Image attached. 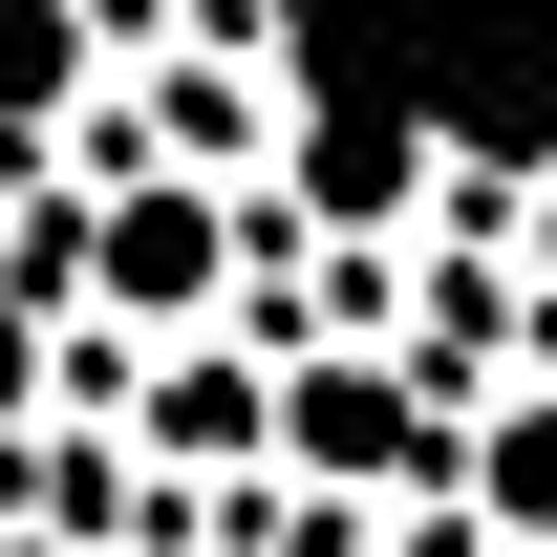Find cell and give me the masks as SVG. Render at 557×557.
Returning <instances> with one entry per match:
<instances>
[{
    "label": "cell",
    "instance_id": "obj_4",
    "mask_svg": "<svg viewBox=\"0 0 557 557\" xmlns=\"http://www.w3.org/2000/svg\"><path fill=\"white\" fill-rule=\"evenodd\" d=\"M65 408V322H44V300H22V278H0V450H22V429Z\"/></svg>",
    "mask_w": 557,
    "mask_h": 557
},
{
    "label": "cell",
    "instance_id": "obj_2",
    "mask_svg": "<svg viewBox=\"0 0 557 557\" xmlns=\"http://www.w3.org/2000/svg\"><path fill=\"white\" fill-rule=\"evenodd\" d=\"M258 364H278V472L300 493H429L450 472V408L386 344H258Z\"/></svg>",
    "mask_w": 557,
    "mask_h": 557
},
{
    "label": "cell",
    "instance_id": "obj_3",
    "mask_svg": "<svg viewBox=\"0 0 557 557\" xmlns=\"http://www.w3.org/2000/svg\"><path fill=\"white\" fill-rule=\"evenodd\" d=\"M129 44H150V0H0V150H65Z\"/></svg>",
    "mask_w": 557,
    "mask_h": 557
},
{
    "label": "cell",
    "instance_id": "obj_5",
    "mask_svg": "<svg viewBox=\"0 0 557 557\" xmlns=\"http://www.w3.org/2000/svg\"><path fill=\"white\" fill-rule=\"evenodd\" d=\"M493 258H515V300H536V322H557V150H536V172H515V236H493Z\"/></svg>",
    "mask_w": 557,
    "mask_h": 557
},
{
    "label": "cell",
    "instance_id": "obj_1",
    "mask_svg": "<svg viewBox=\"0 0 557 557\" xmlns=\"http://www.w3.org/2000/svg\"><path fill=\"white\" fill-rule=\"evenodd\" d=\"M65 278H108V344H194L258 300V194H214V172H108L65 214Z\"/></svg>",
    "mask_w": 557,
    "mask_h": 557
}]
</instances>
